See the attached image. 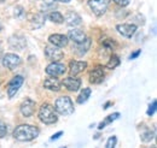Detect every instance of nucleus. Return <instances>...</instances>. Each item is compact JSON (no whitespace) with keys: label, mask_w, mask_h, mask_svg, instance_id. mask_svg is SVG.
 Wrapping results in <instances>:
<instances>
[{"label":"nucleus","mask_w":157,"mask_h":148,"mask_svg":"<svg viewBox=\"0 0 157 148\" xmlns=\"http://www.w3.org/2000/svg\"><path fill=\"white\" fill-rule=\"evenodd\" d=\"M35 112V101L30 99H25L21 105V113L24 117H32Z\"/></svg>","instance_id":"obj_11"},{"label":"nucleus","mask_w":157,"mask_h":148,"mask_svg":"<svg viewBox=\"0 0 157 148\" xmlns=\"http://www.w3.org/2000/svg\"><path fill=\"white\" fill-rule=\"evenodd\" d=\"M86 34L82 31V30H80V29H71V30H69V33H68V39H70L71 41H74L75 43H81V42H83L85 40H86Z\"/></svg>","instance_id":"obj_15"},{"label":"nucleus","mask_w":157,"mask_h":148,"mask_svg":"<svg viewBox=\"0 0 157 148\" xmlns=\"http://www.w3.org/2000/svg\"><path fill=\"white\" fill-rule=\"evenodd\" d=\"M154 148H156V147H154Z\"/></svg>","instance_id":"obj_37"},{"label":"nucleus","mask_w":157,"mask_h":148,"mask_svg":"<svg viewBox=\"0 0 157 148\" xmlns=\"http://www.w3.org/2000/svg\"><path fill=\"white\" fill-rule=\"evenodd\" d=\"M116 30L118 33L124 37H132L136 31H137V25L134 24H127V23H123V24H118L116 25Z\"/></svg>","instance_id":"obj_9"},{"label":"nucleus","mask_w":157,"mask_h":148,"mask_svg":"<svg viewBox=\"0 0 157 148\" xmlns=\"http://www.w3.org/2000/svg\"><path fill=\"white\" fill-rule=\"evenodd\" d=\"M55 1H58V2H69L71 0H55Z\"/></svg>","instance_id":"obj_33"},{"label":"nucleus","mask_w":157,"mask_h":148,"mask_svg":"<svg viewBox=\"0 0 157 148\" xmlns=\"http://www.w3.org/2000/svg\"><path fill=\"white\" fill-rule=\"evenodd\" d=\"M69 72L70 76H76L78 74L86 70L87 68V63L86 61H78V60H71L69 64Z\"/></svg>","instance_id":"obj_13"},{"label":"nucleus","mask_w":157,"mask_h":148,"mask_svg":"<svg viewBox=\"0 0 157 148\" xmlns=\"http://www.w3.org/2000/svg\"><path fill=\"white\" fill-rule=\"evenodd\" d=\"M62 148H65V147H62Z\"/></svg>","instance_id":"obj_36"},{"label":"nucleus","mask_w":157,"mask_h":148,"mask_svg":"<svg viewBox=\"0 0 157 148\" xmlns=\"http://www.w3.org/2000/svg\"><path fill=\"white\" fill-rule=\"evenodd\" d=\"M114 2H116L118 6H127L129 4V0H114Z\"/></svg>","instance_id":"obj_29"},{"label":"nucleus","mask_w":157,"mask_h":148,"mask_svg":"<svg viewBox=\"0 0 157 148\" xmlns=\"http://www.w3.org/2000/svg\"><path fill=\"white\" fill-rule=\"evenodd\" d=\"M104 69L103 66H97L94 70L90 72V82L93 84H99L104 80Z\"/></svg>","instance_id":"obj_14"},{"label":"nucleus","mask_w":157,"mask_h":148,"mask_svg":"<svg viewBox=\"0 0 157 148\" xmlns=\"http://www.w3.org/2000/svg\"><path fill=\"white\" fill-rule=\"evenodd\" d=\"M44 87L52 92H59L60 91V82L56 77H47L44 82Z\"/></svg>","instance_id":"obj_17"},{"label":"nucleus","mask_w":157,"mask_h":148,"mask_svg":"<svg viewBox=\"0 0 157 148\" xmlns=\"http://www.w3.org/2000/svg\"><path fill=\"white\" fill-rule=\"evenodd\" d=\"M2 1H5V0H0V2H2Z\"/></svg>","instance_id":"obj_35"},{"label":"nucleus","mask_w":157,"mask_h":148,"mask_svg":"<svg viewBox=\"0 0 157 148\" xmlns=\"http://www.w3.org/2000/svg\"><path fill=\"white\" fill-rule=\"evenodd\" d=\"M48 41L52 46L58 47V48H63L68 45V36L62 35V34H52L48 37Z\"/></svg>","instance_id":"obj_12"},{"label":"nucleus","mask_w":157,"mask_h":148,"mask_svg":"<svg viewBox=\"0 0 157 148\" xmlns=\"http://www.w3.org/2000/svg\"><path fill=\"white\" fill-rule=\"evenodd\" d=\"M9 43H10V47H11V48H13V50H18V51H22V50L25 47V45H27L25 39H24L23 36H18V35L10 37Z\"/></svg>","instance_id":"obj_16"},{"label":"nucleus","mask_w":157,"mask_h":148,"mask_svg":"<svg viewBox=\"0 0 157 148\" xmlns=\"http://www.w3.org/2000/svg\"><path fill=\"white\" fill-rule=\"evenodd\" d=\"M140 137H141V141H144V142H150V141L154 140V137H155V131L147 130V131L143 132V134L140 135Z\"/></svg>","instance_id":"obj_24"},{"label":"nucleus","mask_w":157,"mask_h":148,"mask_svg":"<svg viewBox=\"0 0 157 148\" xmlns=\"http://www.w3.org/2000/svg\"><path fill=\"white\" fill-rule=\"evenodd\" d=\"M39 129L34 125L30 124H22L18 125L15 131H13V137L18 141L22 142H27V141H32L34 139H36L39 136Z\"/></svg>","instance_id":"obj_1"},{"label":"nucleus","mask_w":157,"mask_h":148,"mask_svg":"<svg viewBox=\"0 0 157 148\" xmlns=\"http://www.w3.org/2000/svg\"><path fill=\"white\" fill-rule=\"evenodd\" d=\"M90 96H91V89L90 88H85L78 96V104H85L90 99Z\"/></svg>","instance_id":"obj_21"},{"label":"nucleus","mask_w":157,"mask_h":148,"mask_svg":"<svg viewBox=\"0 0 157 148\" xmlns=\"http://www.w3.org/2000/svg\"><path fill=\"white\" fill-rule=\"evenodd\" d=\"M1 29H2V24L0 23V30H1Z\"/></svg>","instance_id":"obj_34"},{"label":"nucleus","mask_w":157,"mask_h":148,"mask_svg":"<svg viewBox=\"0 0 157 148\" xmlns=\"http://www.w3.org/2000/svg\"><path fill=\"white\" fill-rule=\"evenodd\" d=\"M45 56H46L47 59H50L51 61H59L64 57V53L59 50L58 47L46 46L45 47Z\"/></svg>","instance_id":"obj_8"},{"label":"nucleus","mask_w":157,"mask_h":148,"mask_svg":"<svg viewBox=\"0 0 157 148\" xmlns=\"http://www.w3.org/2000/svg\"><path fill=\"white\" fill-rule=\"evenodd\" d=\"M23 82H24V78L22 77V76H15L11 81H10V83H9V87H7V95H9V98H13L17 92L20 91V88L22 87V84H23Z\"/></svg>","instance_id":"obj_6"},{"label":"nucleus","mask_w":157,"mask_h":148,"mask_svg":"<svg viewBox=\"0 0 157 148\" xmlns=\"http://www.w3.org/2000/svg\"><path fill=\"white\" fill-rule=\"evenodd\" d=\"M39 119L45 124H55L58 119L55 107L50 104H42L39 110Z\"/></svg>","instance_id":"obj_2"},{"label":"nucleus","mask_w":157,"mask_h":148,"mask_svg":"<svg viewBox=\"0 0 157 148\" xmlns=\"http://www.w3.org/2000/svg\"><path fill=\"white\" fill-rule=\"evenodd\" d=\"M22 13H23V7H21V6L15 7V16L16 17H20Z\"/></svg>","instance_id":"obj_30"},{"label":"nucleus","mask_w":157,"mask_h":148,"mask_svg":"<svg viewBox=\"0 0 157 148\" xmlns=\"http://www.w3.org/2000/svg\"><path fill=\"white\" fill-rule=\"evenodd\" d=\"M6 134H7V127L2 120H0V139L5 137Z\"/></svg>","instance_id":"obj_27"},{"label":"nucleus","mask_w":157,"mask_h":148,"mask_svg":"<svg viewBox=\"0 0 157 148\" xmlns=\"http://www.w3.org/2000/svg\"><path fill=\"white\" fill-rule=\"evenodd\" d=\"M62 84H63L68 91H70V92H76V91L80 89V87H81V80L70 76V77L64 78L63 82H62Z\"/></svg>","instance_id":"obj_10"},{"label":"nucleus","mask_w":157,"mask_h":148,"mask_svg":"<svg viewBox=\"0 0 157 148\" xmlns=\"http://www.w3.org/2000/svg\"><path fill=\"white\" fill-rule=\"evenodd\" d=\"M155 112H156V100H154L152 101V104L149 106V109H147V116H154L155 114Z\"/></svg>","instance_id":"obj_28"},{"label":"nucleus","mask_w":157,"mask_h":148,"mask_svg":"<svg viewBox=\"0 0 157 148\" xmlns=\"http://www.w3.org/2000/svg\"><path fill=\"white\" fill-rule=\"evenodd\" d=\"M91 47V39L86 37V40L81 43H78V54H85Z\"/></svg>","instance_id":"obj_20"},{"label":"nucleus","mask_w":157,"mask_h":148,"mask_svg":"<svg viewBox=\"0 0 157 148\" xmlns=\"http://www.w3.org/2000/svg\"><path fill=\"white\" fill-rule=\"evenodd\" d=\"M62 135H63V132H62V131H59V132H57V134H55V135H53V136L51 137V140H52V141H55V140H57V139H59V137H60Z\"/></svg>","instance_id":"obj_31"},{"label":"nucleus","mask_w":157,"mask_h":148,"mask_svg":"<svg viewBox=\"0 0 157 148\" xmlns=\"http://www.w3.org/2000/svg\"><path fill=\"white\" fill-rule=\"evenodd\" d=\"M21 63H22V59L15 53H7L2 58V65L9 70L16 69L18 65H21Z\"/></svg>","instance_id":"obj_5"},{"label":"nucleus","mask_w":157,"mask_h":148,"mask_svg":"<svg viewBox=\"0 0 157 148\" xmlns=\"http://www.w3.org/2000/svg\"><path fill=\"white\" fill-rule=\"evenodd\" d=\"M65 23L68 24V25H71V27H75V25H78V24H81V17L78 16L76 12H68V15L65 16Z\"/></svg>","instance_id":"obj_18"},{"label":"nucleus","mask_w":157,"mask_h":148,"mask_svg":"<svg viewBox=\"0 0 157 148\" xmlns=\"http://www.w3.org/2000/svg\"><path fill=\"white\" fill-rule=\"evenodd\" d=\"M139 54H140V50H139V51H137V52H134L133 54H131V59H136Z\"/></svg>","instance_id":"obj_32"},{"label":"nucleus","mask_w":157,"mask_h":148,"mask_svg":"<svg viewBox=\"0 0 157 148\" xmlns=\"http://www.w3.org/2000/svg\"><path fill=\"white\" fill-rule=\"evenodd\" d=\"M45 20H46V15L44 12L36 13L34 16V18L32 19V25H33V28H40V27L44 25Z\"/></svg>","instance_id":"obj_19"},{"label":"nucleus","mask_w":157,"mask_h":148,"mask_svg":"<svg viewBox=\"0 0 157 148\" xmlns=\"http://www.w3.org/2000/svg\"><path fill=\"white\" fill-rule=\"evenodd\" d=\"M88 5L96 16H103L109 6V0H88Z\"/></svg>","instance_id":"obj_4"},{"label":"nucleus","mask_w":157,"mask_h":148,"mask_svg":"<svg viewBox=\"0 0 157 148\" xmlns=\"http://www.w3.org/2000/svg\"><path fill=\"white\" fill-rule=\"evenodd\" d=\"M67 71V66L62 63L58 61H52L47 68H46V74L52 76V77H57L60 75H64Z\"/></svg>","instance_id":"obj_7"},{"label":"nucleus","mask_w":157,"mask_h":148,"mask_svg":"<svg viewBox=\"0 0 157 148\" xmlns=\"http://www.w3.org/2000/svg\"><path fill=\"white\" fill-rule=\"evenodd\" d=\"M118 116H120V113H114V114H110L108 118H105V120H104V122H101V123L99 124V129H103L104 127H106V124H109V123L114 122L115 119H117Z\"/></svg>","instance_id":"obj_25"},{"label":"nucleus","mask_w":157,"mask_h":148,"mask_svg":"<svg viewBox=\"0 0 157 148\" xmlns=\"http://www.w3.org/2000/svg\"><path fill=\"white\" fill-rule=\"evenodd\" d=\"M48 19L52 20L53 23H57V24H60V23L64 22V17L62 16V13H59V12H57V11L51 12V13L48 15Z\"/></svg>","instance_id":"obj_22"},{"label":"nucleus","mask_w":157,"mask_h":148,"mask_svg":"<svg viewBox=\"0 0 157 148\" xmlns=\"http://www.w3.org/2000/svg\"><path fill=\"white\" fill-rule=\"evenodd\" d=\"M55 110L62 116H69L74 112V104L69 96H60L55 102Z\"/></svg>","instance_id":"obj_3"},{"label":"nucleus","mask_w":157,"mask_h":148,"mask_svg":"<svg viewBox=\"0 0 157 148\" xmlns=\"http://www.w3.org/2000/svg\"><path fill=\"white\" fill-rule=\"evenodd\" d=\"M116 141H117V139H116L115 136L109 137V139H108V141H106L105 148H115V146H116Z\"/></svg>","instance_id":"obj_26"},{"label":"nucleus","mask_w":157,"mask_h":148,"mask_svg":"<svg viewBox=\"0 0 157 148\" xmlns=\"http://www.w3.org/2000/svg\"><path fill=\"white\" fill-rule=\"evenodd\" d=\"M118 65H120V58L117 56H111L110 59H109V61L106 63V68L110 69V70L117 68Z\"/></svg>","instance_id":"obj_23"}]
</instances>
